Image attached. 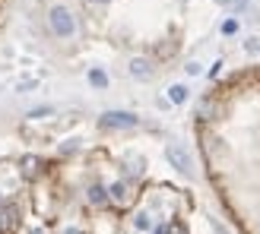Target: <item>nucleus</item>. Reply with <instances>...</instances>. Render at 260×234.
I'll list each match as a JSON object with an SVG mask.
<instances>
[{
  "label": "nucleus",
  "mask_w": 260,
  "mask_h": 234,
  "mask_svg": "<svg viewBox=\"0 0 260 234\" xmlns=\"http://www.w3.org/2000/svg\"><path fill=\"white\" fill-rule=\"evenodd\" d=\"M165 159L172 162V168L175 171H181V174H190V155H187V149L184 146H178V142H168L165 146Z\"/></svg>",
  "instance_id": "nucleus-3"
},
{
  "label": "nucleus",
  "mask_w": 260,
  "mask_h": 234,
  "mask_svg": "<svg viewBox=\"0 0 260 234\" xmlns=\"http://www.w3.org/2000/svg\"><path fill=\"white\" fill-rule=\"evenodd\" d=\"M244 51H248V54H257V51H260V45H257V38H251V42H244Z\"/></svg>",
  "instance_id": "nucleus-15"
},
{
  "label": "nucleus",
  "mask_w": 260,
  "mask_h": 234,
  "mask_svg": "<svg viewBox=\"0 0 260 234\" xmlns=\"http://www.w3.org/2000/svg\"><path fill=\"white\" fill-rule=\"evenodd\" d=\"M48 114H54V108H51V105H42V108L29 111V121H42V117H48Z\"/></svg>",
  "instance_id": "nucleus-13"
},
{
  "label": "nucleus",
  "mask_w": 260,
  "mask_h": 234,
  "mask_svg": "<svg viewBox=\"0 0 260 234\" xmlns=\"http://www.w3.org/2000/svg\"><path fill=\"white\" fill-rule=\"evenodd\" d=\"M238 32V19H225L222 22V35H235Z\"/></svg>",
  "instance_id": "nucleus-14"
},
{
  "label": "nucleus",
  "mask_w": 260,
  "mask_h": 234,
  "mask_svg": "<svg viewBox=\"0 0 260 234\" xmlns=\"http://www.w3.org/2000/svg\"><path fill=\"white\" fill-rule=\"evenodd\" d=\"M130 76L140 80V83L152 80V60L149 57H134V60H130Z\"/></svg>",
  "instance_id": "nucleus-6"
},
{
  "label": "nucleus",
  "mask_w": 260,
  "mask_h": 234,
  "mask_svg": "<svg viewBox=\"0 0 260 234\" xmlns=\"http://www.w3.org/2000/svg\"><path fill=\"white\" fill-rule=\"evenodd\" d=\"M99 127L102 130H134L140 127V117L130 111H105L99 117Z\"/></svg>",
  "instance_id": "nucleus-2"
},
{
  "label": "nucleus",
  "mask_w": 260,
  "mask_h": 234,
  "mask_svg": "<svg viewBox=\"0 0 260 234\" xmlns=\"http://www.w3.org/2000/svg\"><path fill=\"white\" fill-rule=\"evenodd\" d=\"M19 228V209L16 206H0V234H10Z\"/></svg>",
  "instance_id": "nucleus-4"
},
{
  "label": "nucleus",
  "mask_w": 260,
  "mask_h": 234,
  "mask_svg": "<svg viewBox=\"0 0 260 234\" xmlns=\"http://www.w3.org/2000/svg\"><path fill=\"white\" fill-rule=\"evenodd\" d=\"M89 86H95V89H108V73H105V70H99V67H92V70H89Z\"/></svg>",
  "instance_id": "nucleus-11"
},
{
  "label": "nucleus",
  "mask_w": 260,
  "mask_h": 234,
  "mask_svg": "<svg viewBox=\"0 0 260 234\" xmlns=\"http://www.w3.org/2000/svg\"><path fill=\"white\" fill-rule=\"evenodd\" d=\"M213 114H216V101L213 98H203L200 105H197V121H213Z\"/></svg>",
  "instance_id": "nucleus-9"
},
{
  "label": "nucleus",
  "mask_w": 260,
  "mask_h": 234,
  "mask_svg": "<svg viewBox=\"0 0 260 234\" xmlns=\"http://www.w3.org/2000/svg\"><path fill=\"white\" fill-rule=\"evenodd\" d=\"M60 234H83V231H80V228H63Z\"/></svg>",
  "instance_id": "nucleus-18"
},
{
  "label": "nucleus",
  "mask_w": 260,
  "mask_h": 234,
  "mask_svg": "<svg viewBox=\"0 0 260 234\" xmlns=\"http://www.w3.org/2000/svg\"><path fill=\"white\" fill-rule=\"evenodd\" d=\"M32 234H48V231H45V228H35V231H32Z\"/></svg>",
  "instance_id": "nucleus-19"
},
{
  "label": "nucleus",
  "mask_w": 260,
  "mask_h": 234,
  "mask_svg": "<svg viewBox=\"0 0 260 234\" xmlns=\"http://www.w3.org/2000/svg\"><path fill=\"white\" fill-rule=\"evenodd\" d=\"M48 25H51V32H54L57 38H73L76 35V19H73V13L67 7H51Z\"/></svg>",
  "instance_id": "nucleus-1"
},
{
  "label": "nucleus",
  "mask_w": 260,
  "mask_h": 234,
  "mask_svg": "<svg viewBox=\"0 0 260 234\" xmlns=\"http://www.w3.org/2000/svg\"><path fill=\"white\" fill-rule=\"evenodd\" d=\"M86 200H89V206H108V187L105 184H89Z\"/></svg>",
  "instance_id": "nucleus-7"
},
{
  "label": "nucleus",
  "mask_w": 260,
  "mask_h": 234,
  "mask_svg": "<svg viewBox=\"0 0 260 234\" xmlns=\"http://www.w3.org/2000/svg\"><path fill=\"white\" fill-rule=\"evenodd\" d=\"M184 70H187V76H200V63H193V60H190Z\"/></svg>",
  "instance_id": "nucleus-16"
},
{
  "label": "nucleus",
  "mask_w": 260,
  "mask_h": 234,
  "mask_svg": "<svg viewBox=\"0 0 260 234\" xmlns=\"http://www.w3.org/2000/svg\"><path fill=\"white\" fill-rule=\"evenodd\" d=\"M108 203L121 206V209L130 203V184H127V180H114V184L108 187Z\"/></svg>",
  "instance_id": "nucleus-5"
},
{
  "label": "nucleus",
  "mask_w": 260,
  "mask_h": 234,
  "mask_svg": "<svg viewBox=\"0 0 260 234\" xmlns=\"http://www.w3.org/2000/svg\"><path fill=\"white\" fill-rule=\"evenodd\" d=\"M19 168H22V177L32 180V177L42 174V159H35V155H25V159L19 162Z\"/></svg>",
  "instance_id": "nucleus-8"
},
{
  "label": "nucleus",
  "mask_w": 260,
  "mask_h": 234,
  "mask_svg": "<svg viewBox=\"0 0 260 234\" xmlns=\"http://www.w3.org/2000/svg\"><path fill=\"white\" fill-rule=\"evenodd\" d=\"M168 101H172V105H184L187 101V86H168Z\"/></svg>",
  "instance_id": "nucleus-10"
},
{
  "label": "nucleus",
  "mask_w": 260,
  "mask_h": 234,
  "mask_svg": "<svg viewBox=\"0 0 260 234\" xmlns=\"http://www.w3.org/2000/svg\"><path fill=\"white\" fill-rule=\"evenodd\" d=\"M134 228H137V231H149V228H152V218H149L146 212H137V215H134Z\"/></svg>",
  "instance_id": "nucleus-12"
},
{
  "label": "nucleus",
  "mask_w": 260,
  "mask_h": 234,
  "mask_svg": "<svg viewBox=\"0 0 260 234\" xmlns=\"http://www.w3.org/2000/svg\"><path fill=\"white\" fill-rule=\"evenodd\" d=\"M89 7H105V4H111V0H86Z\"/></svg>",
  "instance_id": "nucleus-17"
}]
</instances>
